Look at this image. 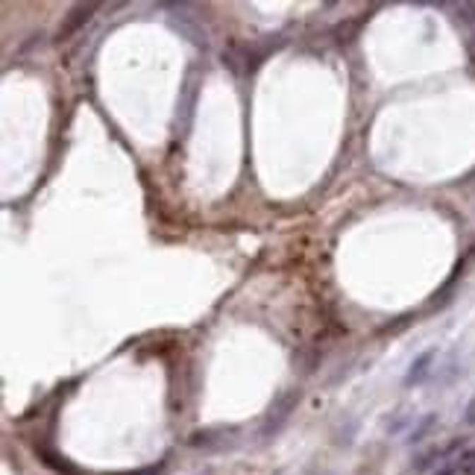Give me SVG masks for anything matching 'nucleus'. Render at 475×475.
Returning a JSON list of instances; mask_svg holds the SVG:
<instances>
[{
	"mask_svg": "<svg viewBox=\"0 0 475 475\" xmlns=\"http://www.w3.org/2000/svg\"><path fill=\"white\" fill-rule=\"evenodd\" d=\"M94 12H97V4H79V6H74L68 12V18H65V24L59 27V42H65V38H71L83 24H88Z\"/></svg>",
	"mask_w": 475,
	"mask_h": 475,
	"instance_id": "nucleus-1",
	"label": "nucleus"
},
{
	"mask_svg": "<svg viewBox=\"0 0 475 475\" xmlns=\"http://www.w3.org/2000/svg\"><path fill=\"white\" fill-rule=\"evenodd\" d=\"M434 355H438V352H434V349H426V352L420 355V358H417V361H414V364H411V370H408V375H405V387H414V385H420V382L426 379V375L431 373V364H434Z\"/></svg>",
	"mask_w": 475,
	"mask_h": 475,
	"instance_id": "nucleus-2",
	"label": "nucleus"
},
{
	"mask_svg": "<svg viewBox=\"0 0 475 475\" xmlns=\"http://www.w3.org/2000/svg\"><path fill=\"white\" fill-rule=\"evenodd\" d=\"M464 420H467V423H469V426H472V423H475V399H472V402H469V408H467V417H464Z\"/></svg>",
	"mask_w": 475,
	"mask_h": 475,
	"instance_id": "nucleus-3",
	"label": "nucleus"
}]
</instances>
